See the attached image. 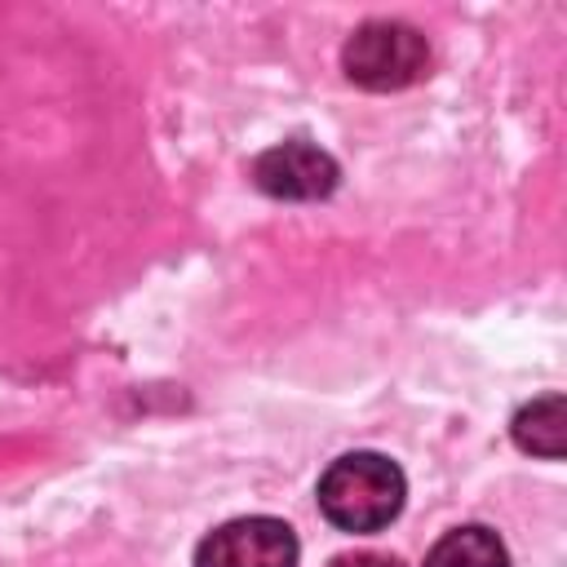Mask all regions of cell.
<instances>
[{"label": "cell", "mask_w": 567, "mask_h": 567, "mask_svg": "<svg viewBox=\"0 0 567 567\" xmlns=\"http://www.w3.org/2000/svg\"><path fill=\"white\" fill-rule=\"evenodd\" d=\"M315 496L337 532H381L399 518L408 478L381 452H346L319 474Z\"/></svg>", "instance_id": "obj_1"}, {"label": "cell", "mask_w": 567, "mask_h": 567, "mask_svg": "<svg viewBox=\"0 0 567 567\" xmlns=\"http://www.w3.org/2000/svg\"><path fill=\"white\" fill-rule=\"evenodd\" d=\"M509 430H514V443L523 452L545 456V461H563V452H567V399L558 390L532 399L527 408H518Z\"/></svg>", "instance_id": "obj_5"}, {"label": "cell", "mask_w": 567, "mask_h": 567, "mask_svg": "<svg viewBox=\"0 0 567 567\" xmlns=\"http://www.w3.org/2000/svg\"><path fill=\"white\" fill-rule=\"evenodd\" d=\"M301 545L284 518L248 514L213 527L195 545V567H297Z\"/></svg>", "instance_id": "obj_3"}, {"label": "cell", "mask_w": 567, "mask_h": 567, "mask_svg": "<svg viewBox=\"0 0 567 567\" xmlns=\"http://www.w3.org/2000/svg\"><path fill=\"white\" fill-rule=\"evenodd\" d=\"M341 66L359 89L372 93H394L416 84L430 71V44L416 27L394 22V18H372L350 31L341 44Z\"/></svg>", "instance_id": "obj_2"}, {"label": "cell", "mask_w": 567, "mask_h": 567, "mask_svg": "<svg viewBox=\"0 0 567 567\" xmlns=\"http://www.w3.org/2000/svg\"><path fill=\"white\" fill-rule=\"evenodd\" d=\"M337 159L315 146V142H279L270 151H261L252 159V182L257 190H266L270 199H292V204H310V199H328L337 190Z\"/></svg>", "instance_id": "obj_4"}, {"label": "cell", "mask_w": 567, "mask_h": 567, "mask_svg": "<svg viewBox=\"0 0 567 567\" xmlns=\"http://www.w3.org/2000/svg\"><path fill=\"white\" fill-rule=\"evenodd\" d=\"M425 567H509V554H505V540L492 527L465 523V527L443 532L430 545Z\"/></svg>", "instance_id": "obj_6"}, {"label": "cell", "mask_w": 567, "mask_h": 567, "mask_svg": "<svg viewBox=\"0 0 567 567\" xmlns=\"http://www.w3.org/2000/svg\"><path fill=\"white\" fill-rule=\"evenodd\" d=\"M328 567H403L394 554H377V549H354V554H337Z\"/></svg>", "instance_id": "obj_7"}]
</instances>
